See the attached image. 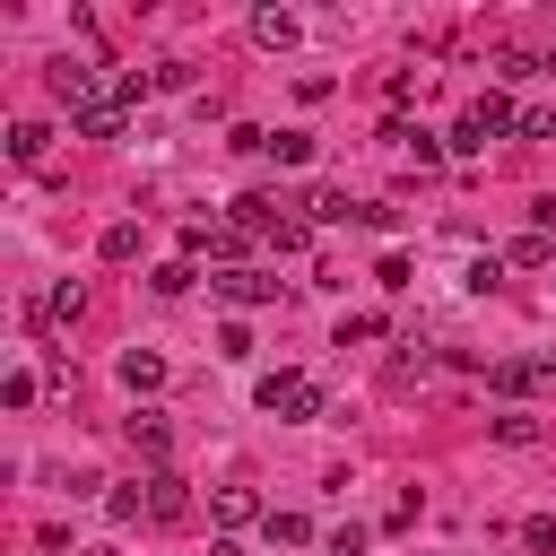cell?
<instances>
[{"mask_svg": "<svg viewBox=\"0 0 556 556\" xmlns=\"http://www.w3.org/2000/svg\"><path fill=\"white\" fill-rule=\"evenodd\" d=\"M504 130H521V113H513L504 96H478V104L452 122V148H460V156H478V148H486V139H504Z\"/></svg>", "mask_w": 556, "mask_h": 556, "instance_id": "6da1fadb", "label": "cell"}, {"mask_svg": "<svg viewBox=\"0 0 556 556\" xmlns=\"http://www.w3.org/2000/svg\"><path fill=\"white\" fill-rule=\"evenodd\" d=\"M261 408H269L278 426H304V417L321 408V382H313V374H261Z\"/></svg>", "mask_w": 556, "mask_h": 556, "instance_id": "7a4b0ae2", "label": "cell"}, {"mask_svg": "<svg viewBox=\"0 0 556 556\" xmlns=\"http://www.w3.org/2000/svg\"><path fill=\"white\" fill-rule=\"evenodd\" d=\"M78 313H87V287H78V278H61V287H43V295L26 304V321H35V330H70Z\"/></svg>", "mask_w": 556, "mask_h": 556, "instance_id": "3957f363", "label": "cell"}, {"mask_svg": "<svg viewBox=\"0 0 556 556\" xmlns=\"http://www.w3.org/2000/svg\"><path fill=\"white\" fill-rule=\"evenodd\" d=\"M52 96H61V104H70V122H78V113H96V104H104V96H96V70H87V61H70V52H61V61H52Z\"/></svg>", "mask_w": 556, "mask_h": 556, "instance_id": "277c9868", "label": "cell"}, {"mask_svg": "<svg viewBox=\"0 0 556 556\" xmlns=\"http://www.w3.org/2000/svg\"><path fill=\"white\" fill-rule=\"evenodd\" d=\"M208 521H217V530H243V521H269V513H261L252 486H217V495H208Z\"/></svg>", "mask_w": 556, "mask_h": 556, "instance_id": "5b68a950", "label": "cell"}, {"mask_svg": "<svg viewBox=\"0 0 556 556\" xmlns=\"http://www.w3.org/2000/svg\"><path fill=\"white\" fill-rule=\"evenodd\" d=\"M217 295H226V304H269L278 278H269V269H217Z\"/></svg>", "mask_w": 556, "mask_h": 556, "instance_id": "8992f818", "label": "cell"}, {"mask_svg": "<svg viewBox=\"0 0 556 556\" xmlns=\"http://www.w3.org/2000/svg\"><path fill=\"white\" fill-rule=\"evenodd\" d=\"M182 513H191L182 478H174V469H156V478H148V521H182Z\"/></svg>", "mask_w": 556, "mask_h": 556, "instance_id": "52a82bcc", "label": "cell"}, {"mask_svg": "<svg viewBox=\"0 0 556 556\" xmlns=\"http://www.w3.org/2000/svg\"><path fill=\"white\" fill-rule=\"evenodd\" d=\"M382 139H391V148H400L408 165H443V139H434V130H408V122H391Z\"/></svg>", "mask_w": 556, "mask_h": 556, "instance_id": "ba28073f", "label": "cell"}, {"mask_svg": "<svg viewBox=\"0 0 556 556\" xmlns=\"http://www.w3.org/2000/svg\"><path fill=\"white\" fill-rule=\"evenodd\" d=\"M130 452H148V460H165V452H174V426H165L156 408H139V417H130Z\"/></svg>", "mask_w": 556, "mask_h": 556, "instance_id": "9c48e42d", "label": "cell"}, {"mask_svg": "<svg viewBox=\"0 0 556 556\" xmlns=\"http://www.w3.org/2000/svg\"><path fill=\"white\" fill-rule=\"evenodd\" d=\"M252 43L287 52V43H295V9H252Z\"/></svg>", "mask_w": 556, "mask_h": 556, "instance_id": "30bf717a", "label": "cell"}, {"mask_svg": "<svg viewBox=\"0 0 556 556\" xmlns=\"http://www.w3.org/2000/svg\"><path fill=\"white\" fill-rule=\"evenodd\" d=\"M547 374H556L547 356H513V365H495L486 382H495V391H530V382H547Z\"/></svg>", "mask_w": 556, "mask_h": 556, "instance_id": "8fae6325", "label": "cell"}, {"mask_svg": "<svg viewBox=\"0 0 556 556\" xmlns=\"http://www.w3.org/2000/svg\"><path fill=\"white\" fill-rule=\"evenodd\" d=\"M43 148H52L43 122H9V156H17V165H43Z\"/></svg>", "mask_w": 556, "mask_h": 556, "instance_id": "7c38bea8", "label": "cell"}, {"mask_svg": "<svg viewBox=\"0 0 556 556\" xmlns=\"http://www.w3.org/2000/svg\"><path fill=\"white\" fill-rule=\"evenodd\" d=\"M122 382H130V391H156V382H165V356L130 348V356H122Z\"/></svg>", "mask_w": 556, "mask_h": 556, "instance_id": "4fadbf2b", "label": "cell"}, {"mask_svg": "<svg viewBox=\"0 0 556 556\" xmlns=\"http://www.w3.org/2000/svg\"><path fill=\"white\" fill-rule=\"evenodd\" d=\"M78 130H87V139H122V96H104L96 113H78Z\"/></svg>", "mask_w": 556, "mask_h": 556, "instance_id": "5bb4252c", "label": "cell"}, {"mask_svg": "<svg viewBox=\"0 0 556 556\" xmlns=\"http://www.w3.org/2000/svg\"><path fill=\"white\" fill-rule=\"evenodd\" d=\"M269 539H278V547H313V521H304V513H269Z\"/></svg>", "mask_w": 556, "mask_h": 556, "instance_id": "9a60e30c", "label": "cell"}, {"mask_svg": "<svg viewBox=\"0 0 556 556\" xmlns=\"http://www.w3.org/2000/svg\"><path fill=\"white\" fill-rule=\"evenodd\" d=\"M96 252H104V261H130V252H139V226H130V217H122V226H104V243H96Z\"/></svg>", "mask_w": 556, "mask_h": 556, "instance_id": "2e32d148", "label": "cell"}, {"mask_svg": "<svg viewBox=\"0 0 556 556\" xmlns=\"http://www.w3.org/2000/svg\"><path fill=\"white\" fill-rule=\"evenodd\" d=\"M495 434H504V443H539V417H530V408H504Z\"/></svg>", "mask_w": 556, "mask_h": 556, "instance_id": "e0dca14e", "label": "cell"}, {"mask_svg": "<svg viewBox=\"0 0 556 556\" xmlns=\"http://www.w3.org/2000/svg\"><path fill=\"white\" fill-rule=\"evenodd\" d=\"M269 156H278V165H304V156H313V139H304V130H278V139H269Z\"/></svg>", "mask_w": 556, "mask_h": 556, "instance_id": "ac0fdd59", "label": "cell"}, {"mask_svg": "<svg viewBox=\"0 0 556 556\" xmlns=\"http://www.w3.org/2000/svg\"><path fill=\"white\" fill-rule=\"evenodd\" d=\"M356 208H365V200H348V191H313V217H330V226L356 217Z\"/></svg>", "mask_w": 556, "mask_h": 556, "instance_id": "d6986e66", "label": "cell"}, {"mask_svg": "<svg viewBox=\"0 0 556 556\" xmlns=\"http://www.w3.org/2000/svg\"><path fill=\"white\" fill-rule=\"evenodd\" d=\"M191 278H200V269H191V261H165V269H156V295H182V287H191Z\"/></svg>", "mask_w": 556, "mask_h": 556, "instance_id": "ffe728a7", "label": "cell"}, {"mask_svg": "<svg viewBox=\"0 0 556 556\" xmlns=\"http://www.w3.org/2000/svg\"><path fill=\"white\" fill-rule=\"evenodd\" d=\"M348 339H382V313H348V321H339V348H348Z\"/></svg>", "mask_w": 556, "mask_h": 556, "instance_id": "44dd1931", "label": "cell"}, {"mask_svg": "<svg viewBox=\"0 0 556 556\" xmlns=\"http://www.w3.org/2000/svg\"><path fill=\"white\" fill-rule=\"evenodd\" d=\"M148 513V486H113V521H139Z\"/></svg>", "mask_w": 556, "mask_h": 556, "instance_id": "7402d4cb", "label": "cell"}, {"mask_svg": "<svg viewBox=\"0 0 556 556\" xmlns=\"http://www.w3.org/2000/svg\"><path fill=\"white\" fill-rule=\"evenodd\" d=\"M521 139H556V104H530L521 113Z\"/></svg>", "mask_w": 556, "mask_h": 556, "instance_id": "603a6c76", "label": "cell"}, {"mask_svg": "<svg viewBox=\"0 0 556 556\" xmlns=\"http://www.w3.org/2000/svg\"><path fill=\"white\" fill-rule=\"evenodd\" d=\"M208 556H243V547H235V539H217V547H208Z\"/></svg>", "mask_w": 556, "mask_h": 556, "instance_id": "cb8c5ba5", "label": "cell"}, {"mask_svg": "<svg viewBox=\"0 0 556 556\" xmlns=\"http://www.w3.org/2000/svg\"><path fill=\"white\" fill-rule=\"evenodd\" d=\"M87 556H113V547H87Z\"/></svg>", "mask_w": 556, "mask_h": 556, "instance_id": "d4e9b609", "label": "cell"}]
</instances>
